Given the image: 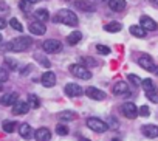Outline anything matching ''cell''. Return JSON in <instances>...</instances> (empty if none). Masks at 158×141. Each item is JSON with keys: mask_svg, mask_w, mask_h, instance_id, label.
I'll list each match as a JSON object with an SVG mask.
<instances>
[{"mask_svg": "<svg viewBox=\"0 0 158 141\" xmlns=\"http://www.w3.org/2000/svg\"><path fill=\"white\" fill-rule=\"evenodd\" d=\"M31 45H33V39H31V37H28V36H20V37H16V39H13L11 42H8L3 50L14 51V53H20V51H27Z\"/></svg>", "mask_w": 158, "mask_h": 141, "instance_id": "obj_1", "label": "cell"}, {"mask_svg": "<svg viewBox=\"0 0 158 141\" xmlns=\"http://www.w3.org/2000/svg\"><path fill=\"white\" fill-rule=\"evenodd\" d=\"M53 22H56V23H64V25H68V27H77L79 19H77V16H76L71 10H60V11H57V13L54 14Z\"/></svg>", "mask_w": 158, "mask_h": 141, "instance_id": "obj_2", "label": "cell"}, {"mask_svg": "<svg viewBox=\"0 0 158 141\" xmlns=\"http://www.w3.org/2000/svg\"><path fill=\"white\" fill-rule=\"evenodd\" d=\"M70 72H71L73 76H76L79 79H84V81L92 78L90 70L85 65H82V64H73V65H70Z\"/></svg>", "mask_w": 158, "mask_h": 141, "instance_id": "obj_3", "label": "cell"}, {"mask_svg": "<svg viewBox=\"0 0 158 141\" xmlns=\"http://www.w3.org/2000/svg\"><path fill=\"white\" fill-rule=\"evenodd\" d=\"M87 127L92 129L93 132H98V133H104V132L109 129L107 122H104V121L99 119V118H89V119H87Z\"/></svg>", "mask_w": 158, "mask_h": 141, "instance_id": "obj_4", "label": "cell"}, {"mask_svg": "<svg viewBox=\"0 0 158 141\" xmlns=\"http://www.w3.org/2000/svg\"><path fill=\"white\" fill-rule=\"evenodd\" d=\"M121 112H123V115H124L126 118H129V119H135V118L139 115V109H138L133 102H126V104H123Z\"/></svg>", "mask_w": 158, "mask_h": 141, "instance_id": "obj_5", "label": "cell"}, {"mask_svg": "<svg viewBox=\"0 0 158 141\" xmlns=\"http://www.w3.org/2000/svg\"><path fill=\"white\" fill-rule=\"evenodd\" d=\"M42 48L45 53H59L62 50V44L57 39H47L42 44Z\"/></svg>", "mask_w": 158, "mask_h": 141, "instance_id": "obj_6", "label": "cell"}, {"mask_svg": "<svg viewBox=\"0 0 158 141\" xmlns=\"http://www.w3.org/2000/svg\"><path fill=\"white\" fill-rule=\"evenodd\" d=\"M139 27H141L146 33H147V31H155V30L158 28L156 22L152 20L149 16H141V19H139Z\"/></svg>", "mask_w": 158, "mask_h": 141, "instance_id": "obj_7", "label": "cell"}, {"mask_svg": "<svg viewBox=\"0 0 158 141\" xmlns=\"http://www.w3.org/2000/svg\"><path fill=\"white\" fill-rule=\"evenodd\" d=\"M138 64H139V67H143L144 70H147V72H155V68H156V65L153 64V60H152V57L150 56H146V54H143L139 59H138Z\"/></svg>", "mask_w": 158, "mask_h": 141, "instance_id": "obj_8", "label": "cell"}, {"mask_svg": "<svg viewBox=\"0 0 158 141\" xmlns=\"http://www.w3.org/2000/svg\"><path fill=\"white\" fill-rule=\"evenodd\" d=\"M84 93V90L79 87L77 84H67L65 85V95L67 96H70V98H76V96H81Z\"/></svg>", "mask_w": 158, "mask_h": 141, "instance_id": "obj_9", "label": "cell"}, {"mask_svg": "<svg viewBox=\"0 0 158 141\" xmlns=\"http://www.w3.org/2000/svg\"><path fill=\"white\" fill-rule=\"evenodd\" d=\"M85 95L90 98V99H95V101H102L106 99V93L102 90H98L96 87H89L85 89Z\"/></svg>", "mask_w": 158, "mask_h": 141, "instance_id": "obj_10", "label": "cell"}, {"mask_svg": "<svg viewBox=\"0 0 158 141\" xmlns=\"http://www.w3.org/2000/svg\"><path fill=\"white\" fill-rule=\"evenodd\" d=\"M73 6L81 10V11H87V13H92L95 11V6L92 2H89V0H74L73 2Z\"/></svg>", "mask_w": 158, "mask_h": 141, "instance_id": "obj_11", "label": "cell"}, {"mask_svg": "<svg viewBox=\"0 0 158 141\" xmlns=\"http://www.w3.org/2000/svg\"><path fill=\"white\" fill-rule=\"evenodd\" d=\"M40 82H42L44 87H48V89L54 87L56 85V75L53 72H45L42 75V78H40Z\"/></svg>", "mask_w": 158, "mask_h": 141, "instance_id": "obj_12", "label": "cell"}, {"mask_svg": "<svg viewBox=\"0 0 158 141\" xmlns=\"http://www.w3.org/2000/svg\"><path fill=\"white\" fill-rule=\"evenodd\" d=\"M113 95H118V96H130V92H129V85L123 81L116 82L113 85Z\"/></svg>", "mask_w": 158, "mask_h": 141, "instance_id": "obj_13", "label": "cell"}, {"mask_svg": "<svg viewBox=\"0 0 158 141\" xmlns=\"http://www.w3.org/2000/svg\"><path fill=\"white\" fill-rule=\"evenodd\" d=\"M30 31L36 36H44L47 33V27L42 22H31L30 23Z\"/></svg>", "mask_w": 158, "mask_h": 141, "instance_id": "obj_14", "label": "cell"}, {"mask_svg": "<svg viewBox=\"0 0 158 141\" xmlns=\"http://www.w3.org/2000/svg\"><path fill=\"white\" fill-rule=\"evenodd\" d=\"M19 133H20V136L25 138V139H31V138H34V130H33V127H31L30 124H27V122L20 124V127H19Z\"/></svg>", "mask_w": 158, "mask_h": 141, "instance_id": "obj_15", "label": "cell"}, {"mask_svg": "<svg viewBox=\"0 0 158 141\" xmlns=\"http://www.w3.org/2000/svg\"><path fill=\"white\" fill-rule=\"evenodd\" d=\"M34 138H36V141H50L51 139V132L47 127H40L34 132Z\"/></svg>", "mask_w": 158, "mask_h": 141, "instance_id": "obj_16", "label": "cell"}, {"mask_svg": "<svg viewBox=\"0 0 158 141\" xmlns=\"http://www.w3.org/2000/svg\"><path fill=\"white\" fill-rule=\"evenodd\" d=\"M141 132H143V135L147 136V138H156V136H158V126H155V124L143 126V127H141Z\"/></svg>", "mask_w": 158, "mask_h": 141, "instance_id": "obj_17", "label": "cell"}, {"mask_svg": "<svg viewBox=\"0 0 158 141\" xmlns=\"http://www.w3.org/2000/svg\"><path fill=\"white\" fill-rule=\"evenodd\" d=\"M30 109H31V107H30V104H28V102L17 101V102L13 106V113H14V115H25Z\"/></svg>", "mask_w": 158, "mask_h": 141, "instance_id": "obj_18", "label": "cell"}, {"mask_svg": "<svg viewBox=\"0 0 158 141\" xmlns=\"http://www.w3.org/2000/svg\"><path fill=\"white\" fill-rule=\"evenodd\" d=\"M19 101V95L17 93H6L0 98V104L2 106H14Z\"/></svg>", "mask_w": 158, "mask_h": 141, "instance_id": "obj_19", "label": "cell"}, {"mask_svg": "<svg viewBox=\"0 0 158 141\" xmlns=\"http://www.w3.org/2000/svg\"><path fill=\"white\" fill-rule=\"evenodd\" d=\"M126 0H109V8L115 13H121L126 8Z\"/></svg>", "mask_w": 158, "mask_h": 141, "instance_id": "obj_20", "label": "cell"}, {"mask_svg": "<svg viewBox=\"0 0 158 141\" xmlns=\"http://www.w3.org/2000/svg\"><path fill=\"white\" fill-rule=\"evenodd\" d=\"M34 16H36L37 22H42V23H44V22H47V20H50V13H48V10H45V8L36 10Z\"/></svg>", "mask_w": 158, "mask_h": 141, "instance_id": "obj_21", "label": "cell"}, {"mask_svg": "<svg viewBox=\"0 0 158 141\" xmlns=\"http://www.w3.org/2000/svg\"><path fill=\"white\" fill-rule=\"evenodd\" d=\"M104 30H106L107 33H119V31L123 30V25H121L119 22H110V23L104 25Z\"/></svg>", "mask_w": 158, "mask_h": 141, "instance_id": "obj_22", "label": "cell"}, {"mask_svg": "<svg viewBox=\"0 0 158 141\" xmlns=\"http://www.w3.org/2000/svg\"><path fill=\"white\" fill-rule=\"evenodd\" d=\"M81 39H82V33H81V31H74V33H71V34L67 36V42H68L70 45H76Z\"/></svg>", "mask_w": 158, "mask_h": 141, "instance_id": "obj_23", "label": "cell"}, {"mask_svg": "<svg viewBox=\"0 0 158 141\" xmlns=\"http://www.w3.org/2000/svg\"><path fill=\"white\" fill-rule=\"evenodd\" d=\"M74 118H76V113H74V112H71V110H64V112H60V113H59V119H60V121H64V122L73 121Z\"/></svg>", "mask_w": 158, "mask_h": 141, "instance_id": "obj_24", "label": "cell"}, {"mask_svg": "<svg viewBox=\"0 0 158 141\" xmlns=\"http://www.w3.org/2000/svg\"><path fill=\"white\" fill-rule=\"evenodd\" d=\"M129 31H130L132 36H135V37H144V36H146V31H144L139 25H132V27L129 28Z\"/></svg>", "mask_w": 158, "mask_h": 141, "instance_id": "obj_25", "label": "cell"}, {"mask_svg": "<svg viewBox=\"0 0 158 141\" xmlns=\"http://www.w3.org/2000/svg\"><path fill=\"white\" fill-rule=\"evenodd\" d=\"M141 85H143V89H144V92H146V93H150V92L156 90V89H155V84H153V81H152V79H144Z\"/></svg>", "mask_w": 158, "mask_h": 141, "instance_id": "obj_26", "label": "cell"}, {"mask_svg": "<svg viewBox=\"0 0 158 141\" xmlns=\"http://www.w3.org/2000/svg\"><path fill=\"white\" fill-rule=\"evenodd\" d=\"M28 104L31 109H39L40 107V101L36 95H28Z\"/></svg>", "mask_w": 158, "mask_h": 141, "instance_id": "obj_27", "label": "cell"}, {"mask_svg": "<svg viewBox=\"0 0 158 141\" xmlns=\"http://www.w3.org/2000/svg\"><path fill=\"white\" fill-rule=\"evenodd\" d=\"M2 127H3V130H5L6 133H13V132L16 130V122H14V121H5V122L2 124Z\"/></svg>", "mask_w": 158, "mask_h": 141, "instance_id": "obj_28", "label": "cell"}, {"mask_svg": "<svg viewBox=\"0 0 158 141\" xmlns=\"http://www.w3.org/2000/svg\"><path fill=\"white\" fill-rule=\"evenodd\" d=\"M56 132H57V135H60V136H65V135H68V127L67 126H64V124H57L56 126Z\"/></svg>", "mask_w": 158, "mask_h": 141, "instance_id": "obj_29", "label": "cell"}, {"mask_svg": "<svg viewBox=\"0 0 158 141\" xmlns=\"http://www.w3.org/2000/svg\"><path fill=\"white\" fill-rule=\"evenodd\" d=\"M10 25H11L16 31H19V33H20V31H23V27H22V23H20L17 19H11V20H10Z\"/></svg>", "mask_w": 158, "mask_h": 141, "instance_id": "obj_30", "label": "cell"}, {"mask_svg": "<svg viewBox=\"0 0 158 141\" xmlns=\"http://www.w3.org/2000/svg\"><path fill=\"white\" fill-rule=\"evenodd\" d=\"M5 65L10 68V70H16L17 68V60L11 59V57H5Z\"/></svg>", "mask_w": 158, "mask_h": 141, "instance_id": "obj_31", "label": "cell"}, {"mask_svg": "<svg viewBox=\"0 0 158 141\" xmlns=\"http://www.w3.org/2000/svg\"><path fill=\"white\" fill-rule=\"evenodd\" d=\"M127 78H129V81H130V82H132L135 87H138V85H141V84H143V81H141V79H139L136 75H129Z\"/></svg>", "mask_w": 158, "mask_h": 141, "instance_id": "obj_32", "label": "cell"}, {"mask_svg": "<svg viewBox=\"0 0 158 141\" xmlns=\"http://www.w3.org/2000/svg\"><path fill=\"white\" fill-rule=\"evenodd\" d=\"M146 96H147L152 102L158 104V90H153V92H150V93H146Z\"/></svg>", "mask_w": 158, "mask_h": 141, "instance_id": "obj_33", "label": "cell"}, {"mask_svg": "<svg viewBox=\"0 0 158 141\" xmlns=\"http://www.w3.org/2000/svg\"><path fill=\"white\" fill-rule=\"evenodd\" d=\"M8 78H10L8 72H6L5 68H2V67H0V84H2V82H5V81H8Z\"/></svg>", "mask_w": 158, "mask_h": 141, "instance_id": "obj_34", "label": "cell"}, {"mask_svg": "<svg viewBox=\"0 0 158 141\" xmlns=\"http://www.w3.org/2000/svg\"><path fill=\"white\" fill-rule=\"evenodd\" d=\"M96 50H98V53H101V54H110V48L106 47V45H96Z\"/></svg>", "mask_w": 158, "mask_h": 141, "instance_id": "obj_35", "label": "cell"}, {"mask_svg": "<svg viewBox=\"0 0 158 141\" xmlns=\"http://www.w3.org/2000/svg\"><path fill=\"white\" fill-rule=\"evenodd\" d=\"M82 62L85 64V67L89 65V67H95V65H98V62L95 60V59H92V57H82Z\"/></svg>", "mask_w": 158, "mask_h": 141, "instance_id": "obj_36", "label": "cell"}, {"mask_svg": "<svg viewBox=\"0 0 158 141\" xmlns=\"http://www.w3.org/2000/svg\"><path fill=\"white\" fill-rule=\"evenodd\" d=\"M139 115H141V116H149V115H150V109H149L147 106H141V107H139Z\"/></svg>", "mask_w": 158, "mask_h": 141, "instance_id": "obj_37", "label": "cell"}, {"mask_svg": "<svg viewBox=\"0 0 158 141\" xmlns=\"http://www.w3.org/2000/svg\"><path fill=\"white\" fill-rule=\"evenodd\" d=\"M19 5H20V10H22L23 13H28V11H30V3L27 2V0H22Z\"/></svg>", "mask_w": 158, "mask_h": 141, "instance_id": "obj_38", "label": "cell"}, {"mask_svg": "<svg viewBox=\"0 0 158 141\" xmlns=\"http://www.w3.org/2000/svg\"><path fill=\"white\" fill-rule=\"evenodd\" d=\"M6 13H10L8 5H6L5 2H0V14H6Z\"/></svg>", "mask_w": 158, "mask_h": 141, "instance_id": "obj_39", "label": "cell"}, {"mask_svg": "<svg viewBox=\"0 0 158 141\" xmlns=\"http://www.w3.org/2000/svg\"><path fill=\"white\" fill-rule=\"evenodd\" d=\"M36 59H37V60H39V62H40L44 67H50V60L44 59V56H39V54H37V56H36Z\"/></svg>", "mask_w": 158, "mask_h": 141, "instance_id": "obj_40", "label": "cell"}, {"mask_svg": "<svg viewBox=\"0 0 158 141\" xmlns=\"http://www.w3.org/2000/svg\"><path fill=\"white\" fill-rule=\"evenodd\" d=\"M6 27V20L5 19H2V17H0V30H3Z\"/></svg>", "mask_w": 158, "mask_h": 141, "instance_id": "obj_41", "label": "cell"}, {"mask_svg": "<svg viewBox=\"0 0 158 141\" xmlns=\"http://www.w3.org/2000/svg\"><path fill=\"white\" fill-rule=\"evenodd\" d=\"M30 70H31V67H30V65H28V67H27V68H25V70H23V72H22V75H27V73H28V72H30Z\"/></svg>", "mask_w": 158, "mask_h": 141, "instance_id": "obj_42", "label": "cell"}, {"mask_svg": "<svg viewBox=\"0 0 158 141\" xmlns=\"http://www.w3.org/2000/svg\"><path fill=\"white\" fill-rule=\"evenodd\" d=\"M27 2H28L30 5H34V3H37V2H40V0H27Z\"/></svg>", "mask_w": 158, "mask_h": 141, "instance_id": "obj_43", "label": "cell"}, {"mask_svg": "<svg viewBox=\"0 0 158 141\" xmlns=\"http://www.w3.org/2000/svg\"><path fill=\"white\" fill-rule=\"evenodd\" d=\"M150 2H152L153 5H156V6H158V0H150Z\"/></svg>", "mask_w": 158, "mask_h": 141, "instance_id": "obj_44", "label": "cell"}, {"mask_svg": "<svg viewBox=\"0 0 158 141\" xmlns=\"http://www.w3.org/2000/svg\"><path fill=\"white\" fill-rule=\"evenodd\" d=\"M0 42H2V34H0Z\"/></svg>", "mask_w": 158, "mask_h": 141, "instance_id": "obj_45", "label": "cell"}, {"mask_svg": "<svg viewBox=\"0 0 158 141\" xmlns=\"http://www.w3.org/2000/svg\"><path fill=\"white\" fill-rule=\"evenodd\" d=\"M0 92H2V85H0Z\"/></svg>", "mask_w": 158, "mask_h": 141, "instance_id": "obj_46", "label": "cell"}, {"mask_svg": "<svg viewBox=\"0 0 158 141\" xmlns=\"http://www.w3.org/2000/svg\"><path fill=\"white\" fill-rule=\"evenodd\" d=\"M113 141H118V139H113Z\"/></svg>", "mask_w": 158, "mask_h": 141, "instance_id": "obj_47", "label": "cell"}]
</instances>
